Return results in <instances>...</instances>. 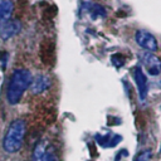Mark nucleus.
<instances>
[{
  "mask_svg": "<svg viewBox=\"0 0 161 161\" xmlns=\"http://www.w3.org/2000/svg\"><path fill=\"white\" fill-rule=\"evenodd\" d=\"M141 62L151 76H159L161 73V60L156 56H154L151 52H144L140 56Z\"/></svg>",
  "mask_w": 161,
  "mask_h": 161,
  "instance_id": "obj_5",
  "label": "nucleus"
},
{
  "mask_svg": "<svg viewBox=\"0 0 161 161\" xmlns=\"http://www.w3.org/2000/svg\"><path fill=\"white\" fill-rule=\"evenodd\" d=\"M32 73L28 69L20 68L13 72L6 90V101L9 105H18L23 97V93L28 90L32 83Z\"/></svg>",
  "mask_w": 161,
  "mask_h": 161,
  "instance_id": "obj_1",
  "label": "nucleus"
},
{
  "mask_svg": "<svg viewBox=\"0 0 161 161\" xmlns=\"http://www.w3.org/2000/svg\"><path fill=\"white\" fill-rule=\"evenodd\" d=\"M22 30V23L19 20H9L0 28V38L3 40H9Z\"/></svg>",
  "mask_w": 161,
  "mask_h": 161,
  "instance_id": "obj_8",
  "label": "nucleus"
},
{
  "mask_svg": "<svg viewBox=\"0 0 161 161\" xmlns=\"http://www.w3.org/2000/svg\"><path fill=\"white\" fill-rule=\"evenodd\" d=\"M151 150H145L142 152H140L137 155V158L135 159V161H150L151 160Z\"/></svg>",
  "mask_w": 161,
  "mask_h": 161,
  "instance_id": "obj_11",
  "label": "nucleus"
},
{
  "mask_svg": "<svg viewBox=\"0 0 161 161\" xmlns=\"http://www.w3.org/2000/svg\"><path fill=\"white\" fill-rule=\"evenodd\" d=\"M132 74H133V79H135L137 91H139L140 99L144 101V99H146V96H147V78L144 73L142 68L139 67V66L133 68Z\"/></svg>",
  "mask_w": 161,
  "mask_h": 161,
  "instance_id": "obj_6",
  "label": "nucleus"
},
{
  "mask_svg": "<svg viewBox=\"0 0 161 161\" xmlns=\"http://www.w3.org/2000/svg\"><path fill=\"white\" fill-rule=\"evenodd\" d=\"M14 10V4L11 0H0V28L10 20Z\"/></svg>",
  "mask_w": 161,
  "mask_h": 161,
  "instance_id": "obj_9",
  "label": "nucleus"
},
{
  "mask_svg": "<svg viewBox=\"0 0 161 161\" xmlns=\"http://www.w3.org/2000/svg\"><path fill=\"white\" fill-rule=\"evenodd\" d=\"M121 140H122V137L118 135H111V133L105 135V136L96 135V141L103 147H113V146H116Z\"/></svg>",
  "mask_w": 161,
  "mask_h": 161,
  "instance_id": "obj_10",
  "label": "nucleus"
},
{
  "mask_svg": "<svg viewBox=\"0 0 161 161\" xmlns=\"http://www.w3.org/2000/svg\"><path fill=\"white\" fill-rule=\"evenodd\" d=\"M111 60H112L113 66H115V67H117V68L122 67V66H124V63H125V59H124V57H122V56H120V59H117V54L112 56V58H111Z\"/></svg>",
  "mask_w": 161,
  "mask_h": 161,
  "instance_id": "obj_12",
  "label": "nucleus"
},
{
  "mask_svg": "<svg viewBox=\"0 0 161 161\" xmlns=\"http://www.w3.org/2000/svg\"><path fill=\"white\" fill-rule=\"evenodd\" d=\"M33 161H59L56 147L47 141H39L33 150Z\"/></svg>",
  "mask_w": 161,
  "mask_h": 161,
  "instance_id": "obj_3",
  "label": "nucleus"
},
{
  "mask_svg": "<svg viewBox=\"0 0 161 161\" xmlns=\"http://www.w3.org/2000/svg\"><path fill=\"white\" fill-rule=\"evenodd\" d=\"M29 87H30V92L33 94H40L49 90V87H51V78L45 74H37L32 79V83H30Z\"/></svg>",
  "mask_w": 161,
  "mask_h": 161,
  "instance_id": "obj_7",
  "label": "nucleus"
},
{
  "mask_svg": "<svg viewBox=\"0 0 161 161\" xmlns=\"http://www.w3.org/2000/svg\"><path fill=\"white\" fill-rule=\"evenodd\" d=\"M26 131V125L24 120H15L8 127V131L4 136L3 147L8 154H15L22 149Z\"/></svg>",
  "mask_w": 161,
  "mask_h": 161,
  "instance_id": "obj_2",
  "label": "nucleus"
},
{
  "mask_svg": "<svg viewBox=\"0 0 161 161\" xmlns=\"http://www.w3.org/2000/svg\"><path fill=\"white\" fill-rule=\"evenodd\" d=\"M135 40L142 49L147 52H156L158 51V39L147 30H137L135 34Z\"/></svg>",
  "mask_w": 161,
  "mask_h": 161,
  "instance_id": "obj_4",
  "label": "nucleus"
}]
</instances>
